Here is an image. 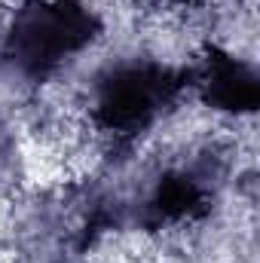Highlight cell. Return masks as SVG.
<instances>
[{"label":"cell","mask_w":260,"mask_h":263,"mask_svg":"<svg viewBox=\"0 0 260 263\" xmlns=\"http://www.w3.org/2000/svg\"><path fill=\"white\" fill-rule=\"evenodd\" d=\"M190 83V67H175L156 59L117 62L95 77L92 123L120 147H129L178 107Z\"/></svg>","instance_id":"cell-1"},{"label":"cell","mask_w":260,"mask_h":263,"mask_svg":"<svg viewBox=\"0 0 260 263\" xmlns=\"http://www.w3.org/2000/svg\"><path fill=\"white\" fill-rule=\"evenodd\" d=\"M101 34V18L86 0H22L3 55L28 83H46Z\"/></svg>","instance_id":"cell-2"},{"label":"cell","mask_w":260,"mask_h":263,"mask_svg":"<svg viewBox=\"0 0 260 263\" xmlns=\"http://www.w3.org/2000/svg\"><path fill=\"white\" fill-rule=\"evenodd\" d=\"M120 223V205L98 187L80 184L37 199L18 223L25 263H77L95 239Z\"/></svg>","instance_id":"cell-3"},{"label":"cell","mask_w":260,"mask_h":263,"mask_svg":"<svg viewBox=\"0 0 260 263\" xmlns=\"http://www.w3.org/2000/svg\"><path fill=\"white\" fill-rule=\"evenodd\" d=\"M217 178H220V165L211 153L202 159H193L190 165L165 168L147 190L132 220L144 230L193 223L211 211L214 196H217Z\"/></svg>","instance_id":"cell-4"},{"label":"cell","mask_w":260,"mask_h":263,"mask_svg":"<svg viewBox=\"0 0 260 263\" xmlns=\"http://www.w3.org/2000/svg\"><path fill=\"white\" fill-rule=\"evenodd\" d=\"M190 89L199 92V98L220 114L245 117L254 114L260 104V77L257 70L242 62L239 55L208 43L202 49L199 65L190 67Z\"/></svg>","instance_id":"cell-5"},{"label":"cell","mask_w":260,"mask_h":263,"mask_svg":"<svg viewBox=\"0 0 260 263\" xmlns=\"http://www.w3.org/2000/svg\"><path fill=\"white\" fill-rule=\"evenodd\" d=\"M3 159H6V138H3V129H0V165H3Z\"/></svg>","instance_id":"cell-6"}]
</instances>
